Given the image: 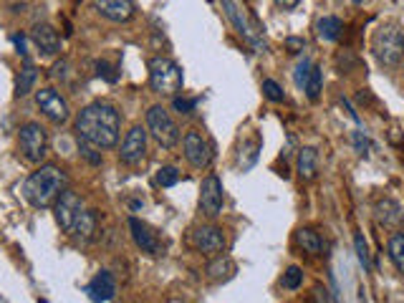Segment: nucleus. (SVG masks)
<instances>
[{
	"mask_svg": "<svg viewBox=\"0 0 404 303\" xmlns=\"http://www.w3.org/2000/svg\"><path fill=\"white\" fill-rule=\"evenodd\" d=\"M81 142L96 147V149H112L119 142L121 132V117L112 104L106 101H93L84 106L73 124Z\"/></svg>",
	"mask_w": 404,
	"mask_h": 303,
	"instance_id": "f257e3e1",
	"label": "nucleus"
},
{
	"mask_svg": "<svg viewBox=\"0 0 404 303\" xmlns=\"http://www.w3.org/2000/svg\"><path fill=\"white\" fill-rule=\"evenodd\" d=\"M66 190H68V175L59 165H40L23 182V198L33 207H38V210H46V207L56 205V200Z\"/></svg>",
	"mask_w": 404,
	"mask_h": 303,
	"instance_id": "f03ea898",
	"label": "nucleus"
},
{
	"mask_svg": "<svg viewBox=\"0 0 404 303\" xmlns=\"http://www.w3.org/2000/svg\"><path fill=\"white\" fill-rule=\"evenodd\" d=\"M371 51L382 66H399L404 59V34L399 31V26L394 23L379 26L371 36Z\"/></svg>",
	"mask_w": 404,
	"mask_h": 303,
	"instance_id": "7ed1b4c3",
	"label": "nucleus"
},
{
	"mask_svg": "<svg viewBox=\"0 0 404 303\" xmlns=\"http://www.w3.org/2000/svg\"><path fill=\"white\" fill-rule=\"evenodd\" d=\"M182 68L174 64L172 59H165V56H154L149 61V86H152L154 94H162V96H177L182 91Z\"/></svg>",
	"mask_w": 404,
	"mask_h": 303,
	"instance_id": "20e7f679",
	"label": "nucleus"
},
{
	"mask_svg": "<svg viewBox=\"0 0 404 303\" xmlns=\"http://www.w3.org/2000/svg\"><path fill=\"white\" fill-rule=\"evenodd\" d=\"M18 147H20V154L26 157V162L31 165H40L43 157L48 152V134L46 129L38 124V121H28V124L20 126V134H18Z\"/></svg>",
	"mask_w": 404,
	"mask_h": 303,
	"instance_id": "39448f33",
	"label": "nucleus"
},
{
	"mask_svg": "<svg viewBox=\"0 0 404 303\" xmlns=\"http://www.w3.org/2000/svg\"><path fill=\"white\" fill-rule=\"evenodd\" d=\"M147 129L157 139L159 147H165V149H172L174 145L179 142V129L177 124L172 121V117L167 114L165 106H152L149 112H147Z\"/></svg>",
	"mask_w": 404,
	"mask_h": 303,
	"instance_id": "423d86ee",
	"label": "nucleus"
},
{
	"mask_svg": "<svg viewBox=\"0 0 404 303\" xmlns=\"http://www.w3.org/2000/svg\"><path fill=\"white\" fill-rule=\"evenodd\" d=\"M190 245L205 258H215L225 251V232L215 225H200L190 232Z\"/></svg>",
	"mask_w": 404,
	"mask_h": 303,
	"instance_id": "0eeeda50",
	"label": "nucleus"
},
{
	"mask_svg": "<svg viewBox=\"0 0 404 303\" xmlns=\"http://www.w3.org/2000/svg\"><path fill=\"white\" fill-rule=\"evenodd\" d=\"M36 104H38V109L43 112V117L51 119L53 124H63V121H68V117H71L68 101L63 99L56 89H51V86L36 91Z\"/></svg>",
	"mask_w": 404,
	"mask_h": 303,
	"instance_id": "6e6552de",
	"label": "nucleus"
},
{
	"mask_svg": "<svg viewBox=\"0 0 404 303\" xmlns=\"http://www.w3.org/2000/svg\"><path fill=\"white\" fill-rule=\"evenodd\" d=\"M182 152H185V159L195 170H205L212 162V145L207 142L197 129H190L182 139Z\"/></svg>",
	"mask_w": 404,
	"mask_h": 303,
	"instance_id": "1a4fd4ad",
	"label": "nucleus"
},
{
	"mask_svg": "<svg viewBox=\"0 0 404 303\" xmlns=\"http://www.w3.org/2000/svg\"><path fill=\"white\" fill-rule=\"evenodd\" d=\"M225 205V192H223V182L218 175H207L200 185V210L205 212L207 218H218Z\"/></svg>",
	"mask_w": 404,
	"mask_h": 303,
	"instance_id": "9d476101",
	"label": "nucleus"
},
{
	"mask_svg": "<svg viewBox=\"0 0 404 303\" xmlns=\"http://www.w3.org/2000/svg\"><path fill=\"white\" fill-rule=\"evenodd\" d=\"M81 210H84V205H81L79 195H76V192H71V190L63 192V195L56 200V205H53V212H56V223H59L61 230L71 232L73 223H76V218L81 215Z\"/></svg>",
	"mask_w": 404,
	"mask_h": 303,
	"instance_id": "9b49d317",
	"label": "nucleus"
},
{
	"mask_svg": "<svg viewBox=\"0 0 404 303\" xmlns=\"http://www.w3.org/2000/svg\"><path fill=\"white\" fill-rule=\"evenodd\" d=\"M147 154V129L142 126H132L126 132L124 142H121V152H119V159L124 165L129 167H137L144 159Z\"/></svg>",
	"mask_w": 404,
	"mask_h": 303,
	"instance_id": "f8f14e48",
	"label": "nucleus"
},
{
	"mask_svg": "<svg viewBox=\"0 0 404 303\" xmlns=\"http://www.w3.org/2000/svg\"><path fill=\"white\" fill-rule=\"evenodd\" d=\"M129 230H132L134 243H137V248H142V253H149V256L162 253V243H159L157 232L147 223H142L140 218H129Z\"/></svg>",
	"mask_w": 404,
	"mask_h": 303,
	"instance_id": "ddd939ff",
	"label": "nucleus"
},
{
	"mask_svg": "<svg viewBox=\"0 0 404 303\" xmlns=\"http://www.w3.org/2000/svg\"><path fill=\"white\" fill-rule=\"evenodd\" d=\"M93 8L99 10L104 18L114 20V23H126L134 15L132 0H93Z\"/></svg>",
	"mask_w": 404,
	"mask_h": 303,
	"instance_id": "4468645a",
	"label": "nucleus"
},
{
	"mask_svg": "<svg viewBox=\"0 0 404 303\" xmlns=\"http://www.w3.org/2000/svg\"><path fill=\"white\" fill-rule=\"evenodd\" d=\"M87 290L93 303H106L117 296V281H114V276L109 270H101V273H96V276L91 278V283H89Z\"/></svg>",
	"mask_w": 404,
	"mask_h": 303,
	"instance_id": "2eb2a0df",
	"label": "nucleus"
},
{
	"mask_svg": "<svg viewBox=\"0 0 404 303\" xmlns=\"http://www.w3.org/2000/svg\"><path fill=\"white\" fill-rule=\"evenodd\" d=\"M374 215H377V223L384 225V228H402L404 223V212L402 207H399L397 200L391 198H382L377 200V205H374Z\"/></svg>",
	"mask_w": 404,
	"mask_h": 303,
	"instance_id": "dca6fc26",
	"label": "nucleus"
},
{
	"mask_svg": "<svg viewBox=\"0 0 404 303\" xmlns=\"http://www.w3.org/2000/svg\"><path fill=\"white\" fill-rule=\"evenodd\" d=\"M33 43L43 56H56L61 51V36L48 23H38L33 28Z\"/></svg>",
	"mask_w": 404,
	"mask_h": 303,
	"instance_id": "f3484780",
	"label": "nucleus"
},
{
	"mask_svg": "<svg viewBox=\"0 0 404 303\" xmlns=\"http://www.w3.org/2000/svg\"><path fill=\"white\" fill-rule=\"evenodd\" d=\"M96 232V212L93 210H81V215L76 218L71 228V235L79 240V243H89Z\"/></svg>",
	"mask_w": 404,
	"mask_h": 303,
	"instance_id": "a211bd4d",
	"label": "nucleus"
},
{
	"mask_svg": "<svg viewBox=\"0 0 404 303\" xmlns=\"http://www.w3.org/2000/svg\"><path fill=\"white\" fill-rule=\"evenodd\" d=\"M232 276H235V263L227 256H218L207 265V278L215 281V283H225Z\"/></svg>",
	"mask_w": 404,
	"mask_h": 303,
	"instance_id": "6ab92c4d",
	"label": "nucleus"
},
{
	"mask_svg": "<svg viewBox=\"0 0 404 303\" xmlns=\"http://www.w3.org/2000/svg\"><path fill=\"white\" fill-rule=\"evenodd\" d=\"M318 172V152L313 147H304L299 152V175L304 182H311Z\"/></svg>",
	"mask_w": 404,
	"mask_h": 303,
	"instance_id": "aec40b11",
	"label": "nucleus"
},
{
	"mask_svg": "<svg viewBox=\"0 0 404 303\" xmlns=\"http://www.w3.org/2000/svg\"><path fill=\"white\" fill-rule=\"evenodd\" d=\"M341 31H344V23L336 18V15H324V18L316 23V36L321 40H336L338 36H341Z\"/></svg>",
	"mask_w": 404,
	"mask_h": 303,
	"instance_id": "412c9836",
	"label": "nucleus"
},
{
	"mask_svg": "<svg viewBox=\"0 0 404 303\" xmlns=\"http://www.w3.org/2000/svg\"><path fill=\"white\" fill-rule=\"evenodd\" d=\"M36 79H38V71H36L33 64L26 59V64H23V68H20V73H18V81H15V94H18V96L31 94L33 91Z\"/></svg>",
	"mask_w": 404,
	"mask_h": 303,
	"instance_id": "4be33fe9",
	"label": "nucleus"
},
{
	"mask_svg": "<svg viewBox=\"0 0 404 303\" xmlns=\"http://www.w3.org/2000/svg\"><path fill=\"white\" fill-rule=\"evenodd\" d=\"M296 240H299V245L308 256H321V251H324L321 237H318V232L311 230V228H301V230L296 232Z\"/></svg>",
	"mask_w": 404,
	"mask_h": 303,
	"instance_id": "5701e85b",
	"label": "nucleus"
},
{
	"mask_svg": "<svg viewBox=\"0 0 404 303\" xmlns=\"http://www.w3.org/2000/svg\"><path fill=\"white\" fill-rule=\"evenodd\" d=\"M387 251H389V258H391V263H394V268L404 276V232H394V235L389 237Z\"/></svg>",
	"mask_w": 404,
	"mask_h": 303,
	"instance_id": "b1692460",
	"label": "nucleus"
},
{
	"mask_svg": "<svg viewBox=\"0 0 404 303\" xmlns=\"http://www.w3.org/2000/svg\"><path fill=\"white\" fill-rule=\"evenodd\" d=\"M321 84H324V73H321V66H311V73H308V81H306L304 91L308 94V99L316 101L321 96Z\"/></svg>",
	"mask_w": 404,
	"mask_h": 303,
	"instance_id": "393cba45",
	"label": "nucleus"
},
{
	"mask_svg": "<svg viewBox=\"0 0 404 303\" xmlns=\"http://www.w3.org/2000/svg\"><path fill=\"white\" fill-rule=\"evenodd\" d=\"M280 283H283L285 290H299L301 283H304V270H301L299 265H291V268H288V270L283 273Z\"/></svg>",
	"mask_w": 404,
	"mask_h": 303,
	"instance_id": "a878e982",
	"label": "nucleus"
},
{
	"mask_svg": "<svg viewBox=\"0 0 404 303\" xmlns=\"http://www.w3.org/2000/svg\"><path fill=\"white\" fill-rule=\"evenodd\" d=\"M179 182V172L177 167H162V170L157 172V185L159 187H172Z\"/></svg>",
	"mask_w": 404,
	"mask_h": 303,
	"instance_id": "bb28decb",
	"label": "nucleus"
},
{
	"mask_svg": "<svg viewBox=\"0 0 404 303\" xmlns=\"http://www.w3.org/2000/svg\"><path fill=\"white\" fill-rule=\"evenodd\" d=\"M263 94H265V99L276 101V104H280V101L285 99L283 89H280V86L276 84L273 79H265V81H263Z\"/></svg>",
	"mask_w": 404,
	"mask_h": 303,
	"instance_id": "cd10ccee",
	"label": "nucleus"
},
{
	"mask_svg": "<svg viewBox=\"0 0 404 303\" xmlns=\"http://www.w3.org/2000/svg\"><path fill=\"white\" fill-rule=\"evenodd\" d=\"M354 245H357V258H359V263L364 265V270H369V268H371V258H369V248H366L364 235H357V237H354Z\"/></svg>",
	"mask_w": 404,
	"mask_h": 303,
	"instance_id": "c85d7f7f",
	"label": "nucleus"
},
{
	"mask_svg": "<svg viewBox=\"0 0 404 303\" xmlns=\"http://www.w3.org/2000/svg\"><path fill=\"white\" fill-rule=\"evenodd\" d=\"M308 73H311V61L308 59L299 61V66H296V71H293V79H296V86H299V89H306Z\"/></svg>",
	"mask_w": 404,
	"mask_h": 303,
	"instance_id": "c756f323",
	"label": "nucleus"
},
{
	"mask_svg": "<svg viewBox=\"0 0 404 303\" xmlns=\"http://www.w3.org/2000/svg\"><path fill=\"white\" fill-rule=\"evenodd\" d=\"M354 147H357V152L359 154H361V157H366V154H369V149H371V142H369V137H366L364 132H361V129H359V132H354Z\"/></svg>",
	"mask_w": 404,
	"mask_h": 303,
	"instance_id": "7c9ffc66",
	"label": "nucleus"
},
{
	"mask_svg": "<svg viewBox=\"0 0 404 303\" xmlns=\"http://www.w3.org/2000/svg\"><path fill=\"white\" fill-rule=\"evenodd\" d=\"M96 68H99V76H104L106 81H109V84H114V81L119 79V73H117V68L114 66H109V64H106V61H99V64H96Z\"/></svg>",
	"mask_w": 404,
	"mask_h": 303,
	"instance_id": "2f4dec72",
	"label": "nucleus"
},
{
	"mask_svg": "<svg viewBox=\"0 0 404 303\" xmlns=\"http://www.w3.org/2000/svg\"><path fill=\"white\" fill-rule=\"evenodd\" d=\"M195 104H197L195 99H182V96H174V99H172V106L177 109L179 114H193Z\"/></svg>",
	"mask_w": 404,
	"mask_h": 303,
	"instance_id": "473e14b6",
	"label": "nucleus"
},
{
	"mask_svg": "<svg viewBox=\"0 0 404 303\" xmlns=\"http://www.w3.org/2000/svg\"><path fill=\"white\" fill-rule=\"evenodd\" d=\"M96 147H91V145H87V142H81V154L91 162V165H101V154H96Z\"/></svg>",
	"mask_w": 404,
	"mask_h": 303,
	"instance_id": "72a5a7b5",
	"label": "nucleus"
},
{
	"mask_svg": "<svg viewBox=\"0 0 404 303\" xmlns=\"http://www.w3.org/2000/svg\"><path fill=\"white\" fill-rule=\"evenodd\" d=\"M285 48L291 53H301L306 48V40L304 38H296V36H291V38H285Z\"/></svg>",
	"mask_w": 404,
	"mask_h": 303,
	"instance_id": "f704fd0d",
	"label": "nucleus"
},
{
	"mask_svg": "<svg viewBox=\"0 0 404 303\" xmlns=\"http://www.w3.org/2000/svg\"><path fill=\"white\" fill-rule=\"evenodd\" d=\"M13 43L15 46H18V53L20 56H23V59H26V38H23V36H13Z\"/></svg>",
	"mask_w": 404,
	"mask_h": 303,
	"instance_id": "c9c22d12",
	"label": "nucleus"
},
{
	"mask_svg": "<svg viewBox=\"0 0 404 303\" xmlns=\"http://www.w3.org/2000/svg\"><path fill=\"white\" fill-rule=\"evenodd\" d=\"M313 301H316V303H326V290L321 288V286H316V288H313Z\"/></svg>",
	"mask_w": 404,
	"mask_h": 303,
	"instance_id": "e433bc0d",
	"label": "nucleus"
},
{
	"mask_svg": "<svg viewBox=\"0 0 404 303\" xmlns=\"http://www.w3.org/2000/svg\"><path fill=\"white\" fill-rule=\"evenodd\" d=\"M276 3H278L280 8H296L299 6V0H276Z\"/></svg>",
	"mask_w": 404,
	"mask_h": 303,
	"instance_id": "4c0bfd02",
	"label": "nucleus"
},
{
	"mask_svg": "<svg viewBox=\"0 0 404 303\" xmlns=\"http://www.w3.org/2000/svg\"><path fill=\"white\" fill-rule=\"evenodd\" d=\"M354 3H361V0H354Z\"/></svg>",
	"mask_w": 404,
	"mask_h": 303,
	"instance_id": "58836bf2",
	"label": "nucleus"
}]
</instances>
